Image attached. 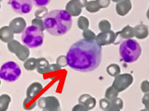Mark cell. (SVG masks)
<instances>
[{
	"label": "cell",
	"instance_id": "6da1fadb",
	"mask_svg": "<svg viewBox=\"0 0 149 111\" xmlns=\"http://www.w3.org/2000/svg\"><path fill=\"white\" fill-rule=\"evenodd\" d=\"M71 69L81 72L95 70L102 61V47L96 40L83 38L70 47L66 55Z\"/></svg>",
	"mask_w": 149,
	"mask_h": 111
},
{
	"label": "cell",
	"instance_id": "7a4b0ae2",
	"mask_svg": "<svg viewBox=\"0 0 149 111\" xmlns=\"http://www.w3.org/2000/svg\"><path fill=\"white\" fill-rule=\"evenodd\" d=\"M72 25L71 15L64 10H54L44 17V29L53 35H64L71 29Z\"/></svg>",
	"mask_w": 149,
	"mask_h": 111
},
{
	"label": "cell",
	"instance_id": "3957f363",
	"mask_svg": "<svg viewBox=\"0 0 149 111\" xmlns=\"http://www.w3.org/2000/svg\"><path fill=\"white\" fill-rule=\"evenodd\" d=\"M142 49L140 44L134 39H127L123 41L119 47V54L123 61L132 63L138 60Z\"/></svg>",
	"mask_w": 149,
	"mask_h": 111
},
{
	"label": "cell",
	"instance_id": "277c9868",
	"mask_svg": "<svg viewBox=\"0 0 149 111\" xmlns=\"http://www.w3.org/2000/svg\"><path fill=\"white\" fill-rule=\"evenodd\" d=\"M43 30L37 25H31L23 32L21 41L29 48H37L42 46L44 41Z\"/></svg>",
	"mask_w": 149,
	"mask_h": 111
},
{
	"label": "cell",
	"instance_id": "5b68a950",
	"mask_svg": "<svg viewBox=\"0 0 149 111\" xmlns=\"http://www.w3.org/2000/svg\"><path fill=\"white\" fill-rule=\"evenodd\" d=\"M21 69L16 63L8 61L4 63L0 69V77L4 81L15 82L21 75Z\"/></svg>",
	"mask_w": 149,
	"mask_h": 111
},
{
	"label": "cell",
	"instance_id": "8992f818",
	"mask_svg": "<svg viewBox=\"0 0 149 111\" xmlns=\"http://www.w3.org/2000/svg\"><path fill=\"white\" fill-rule=\"evenodd\" d=\"M37 105L42 111H61L59 101L55 96L41 97L37 101Z\"/></svg>",
	"mask_w": 149,
	"mask_h": 111
},
{
	"label": "cell",
	"instance_id": "52a82bcc",
	"mask_svg": "<svg viewBox=\"0 0 149 111\" xmlns=\"http://www.w3.org/2000/svg\"><path fill=\"white\" fill-rule=\"evenodd\" d=\"M13 11L18 14H27L33 7L32 0H8Z\"/></svg>",
	"mask_w": 149,
	"mask_h": 111
},
{
	"label": "cell",
	"instance_id": "ba28073f",
	"mask_svg": "<svg viewBox=\"0 0 149 111\" xmlns=\"http://www.w3.org/2000/svg\"><path fill=\"white\" fill-rule=\"evenodd\" d=\"M133 83V77L130 74H118L115 77L112 86L118 90V92H122L128 88Z\"/></svg>",
	"mask_w": 149,
	"mask_h": 111
},
{
	"label": "cell",
	"instance_id": "9c48e42d",
	"mask_svg": "<svg viewBox=\"0 0 149 111\" xmlns=\"http://www.w3.org/2000/svg\"><path fill=\"white\" fill-rule=\"evenodd\" d=\"M116 39V34L112 31L102 33L97 37V42L100 46L108 45V44L113 43Z\"/></svg>",
	"mask_w": 149,
	"mask_h": 111
},
{
	"label": "cell",
	"instance_id": "30bf717a",
	"mask_svg": "<svg viewBox=\"0 0 149 111\" xmlns=\"http://www.w3.org/2000/svg\"><path fill=\"white\" fill-rule=\"evenodd\" d=\"M78 102L84 105L88 110L94 109L96 106V99L89 94H83L80 96Z\"/></svg>",
	"mask_w": 149,
	"mask_h": 111
},
{
	"label": "cell",
	"instance_id": "8fae6325",
	"mask_svg": "<svg viewBox=\"0 0 149 111\" xmlns=\"http://www.w3.org/2000/svg\"><path fill=\"white\" fill-rule=\"evenodd\" d=\"M9 49L10 51L13 49H17V50H13L12 52L15 53L16 54L17 57H18L19 60H22V61H25V60H26L28 58L29 55V52H22V51H20L21 49H23L24 48V47L21 46V49H18V46H17V41H13L11 42L10 44H9Z\"/></svg>",
	"mask_w": 149,
	"mask_h": 111
},
{
	"label": "cell",
	"instance_id": "7c38bea8",
	"mask_svg": "<svg viewBox=\"0 0 149 111\" xmlns=\"http://www.w3.org/2000/svg\"><path fill=\"white\" fill-rule=\"evenodd\" d=\"M43 90V87L40 83H34L30 85L26 90L27 97L35 98Z\"/></svg>",
	"mask_w": 149,
	"mask_h": 111
},
{
	"label": "cell",
	"instance_id": "4fadbf2b",
	"mask_svg": "<svg viewBox=\"0 0 149 111\" xmlns=\"http://www.w3.org/2000/svg\"><path fill=\"white\" fill-rule=\"evenodd\" d=\"M50 68V64L48 61L45 58L37 59V71L40 74H45L48 72Z\"/></svg>",
	"mask_w": 149,
	"mask_h": 111
},
{
	"label": "cell",
	"instance_id": "5bb4252c",
	"mask_svg": "<svg viewBox=\"0 0 149 111\" xmlns=\"http://www.w3.org/2000/svg\"><path fill=\"white\" fill-rule=\"evenodd\" d=\"M135 35L140 39H144L148 35V29L146 25H138L134 28Z\"/></svg>",
	"mask_w": 149,
	"mask_h": 111
},
{
	"label": "cell",
	"instance_id": "9a60e30c",
	"mask_svg": "<svg viewBox=\"0 0 149 111\" xmlns=\"http://www.w3.org/2000/svg\"><path fill=\"white\" fill-rule=\"evenodd\" d=\"M61 66H58V64H51L50 65V68L48 69V72L45 74H47V77L45 78H50V79H54L56 77L57 73L59 71H61Z\"/></svg>",
	"mask_w": 149,
	"mask_h": 111
},
{
	"label": "cell",
	"instance_id": "2e32d148",
	"mask_svg": "<svg viewBox=\"0 0 149 111\" xmlns=\"http://www.w3.org/2000/svg\"><path fill=\"white\" fill-rule=\"evenodd\" d=\"M11 99L9 95L7 94H2L0 96V111H7L8 107H9V105L10 103Z\"/></svg>",
	"mask_w": 149,
	"mask_h": 111
},
{
	"label": "cell",
	"instance_id": "e0dca14e",
	"mask_svg": "<svg viewBox=\"0 0 149 111\" xmlns=\"http://www.w3.org/2000/svg\"><path fill=\"white\" fill-rule=\"evenodd\" d=\"M36 105H37V101H36L35 98L27 97V96L23 103V107L26 110H31L34 109Z\"/></svg>",
	"mask_w": 149,
	"mask_h": 111
},
{
	"label": "cell",
	"instance_id": "ac0fdd59",
	"mask_svg": "<svg viewBox=\"0 0 149 111\" xmlns=\"http://www.w3.org/2000/svg\"><path fill=\"white\" fill-rule=\"evenodd\" d=\"M107 72L109 75L111 77H116L121 73V68L117 64H110V66H107Z\"/></svg>",
	"mask_w": 149,
	"mask_h": 111
},
{
	"label": "cell",
	"instance_id": "d6986e66",
	"mask_svg": "<svg viewBox=\"0 0 149 111\" xmlns=\"http://www.w3.org/2000/svg\"><path fill=\"white\" fill-rule=\"evenodd\" d=\"M118 93H119V92H118L117 90H116V89L114 88L113 86H111V87H109L106 90L105 98L106 99H109V100L111 102V101L114 100L115 99L118 98Z\"/></svg>",
	"mask_w": 149,
	"mask_h": 111
},
{
	"label": "cell",
	"instance_id": "ffe728a7",
	"mask_svg": "<svg viewBox=\"0 0 149 111\" xmlns=\"http://www.w3.org/2000/svg\"><path fill=\"white\" fill-rule=\"evenodd\" d=\"M37 60L35 58H29L24 62V66L27 71H34L37 69Z\"/></svg>",
	"mask_w": 149,
	"mask_h": 111
},
{
	"label": "cell",
	"instance_id": "44dd1931",
	"mask_svg": "<svg viewBox=\"0 0 149 111\" xmlns=\"http://www.w3.org/2000/svg\"><path fill=\"white\" fill-rule=\"evenodd\" d=\"M111 102L107 99H102L100 101V107L102 110L107 111L110 108Z\"/></svg>",
	"mask_w": 149,
	"mask_h": 111
},
{
	"label": "cell",
	"instance_id": "7402d4cb",
	"mask_svg": "<svg viewBox=\"0 0 149 111\" xmlns=\"http://www.w3.org/2000/svg\"><path fill=\"white\" fill-rule=\"evenodd\" d=\"M51 0H32L33 4L36 7H45L51 2Z\"/></svg>",
	"mask_w": 149,
	"mask_h": 111
},
{
	"label": "cell",
	"instance_id": "603a6c76",
	"mask_svg": "<svg viewBox=\"0 0 149 111\" xmlns=\"http://www.w3.org/2000/svg\"><path fill=\"white\" fill-rule=\"evenodd\" d=\"M140 88H141L142 91H143V93H149V81H148V80H144V81L141 83Z\"/></svg>",
	"mask_w": 149,
	"mask_h": 111
},
{
	"label": "cell",
	"instance_id": "cb8c5ba5",
	"mask_svg": "<svg viewBox=\"0 0 149 111\" xmlns=\"http://www.w3.org/2000/svg\"><path fill=\"white\" fill-rule=\"evenodd\" d=\"M142 103L145 105L146 109L148 111H149V93H146L142 99Z\"/></svg>",
	"mask_w": 149,
	"mask_h": 111
},
{
	"label": "cell",
	"instance_id": "d4e9b609",
	"mask_svg": "<svg viewBox=\"0 0 149 111\" xmlns=\"http://www.w3.org/2000/svg\"><path fill=\"white\" fill-rule=\"evenodd\" d=\"M57 64L61 66V67H64V66L68 65L67 64V57H64V56H61V57H58L57 59Z\"/></svg>",
	"mask_w": 149,
	"mask_h": 111
},
{
	"label": "cell",
	"instance_id": "484cf974",
	"mask_svg": "<svg viewBox=\"0 0 149 111\" xmlns=\"http://www.w3.org/2000/svg\"><path fill=\"white\" fill-rule=\"evenodd\" d=\"M88 110L86 107L84 105H81V104H78L76 105L74 107L72 108V111H88Z\"/></svg>",
	"mask_w": 149,
	"mask_h": 111
},
{
	"label": "cell",
	"instance_id": "4316f807",
	"mask_svg": "<svg viewBox=\"0 0 149 111\" xmlns=\"http://www.w3.org/2000/svg\"><path fill=\"white\" fill-rule=\"evenodd\" d=\"M111 102H113V103H114L115 105H116L117 106L120 108V109H122L123 101L121 99H120V98H116V99H115L114 100L111 101Z\"/></svg>",
	"mask_w": 149,
	"mask_h": 111
},
{
	"label": "cell",
	"instance_id": "83f0119b",
	"mask_svg": "<svg viewBox=\"0 0 149 111\" xmlns=\"http://www.w3.org/2000/svg\"><path fill=\"white\" fill-rule=\"evenodd\" d=\"M120 110H121V109H120L116 105H115L114 103L111 102V105H110V108H109L107 111H120Z\"/></svg>",
	"mask_w": 149,
	"mask_h": 111
},
{
	"label": "cell",
	"instance_id": "f1b7e54d",
	"mask_svg": "<svg viewBox=\"0 0 149 111\" xmlns=\"http://www.w3.org/2000/svg\"><path fill=\"white\" fill-rule=\"evenodd\" d=\"M147 18L149 19V9H148V12H147Z\"/></svg>",
	"mask_w": 149,
	"mask_h": 111
},
{
	"label": "cell",
	"instance_id": "f546056e",
	"mask_svg": "<svg viewBox=\"0 0 149 111\" xmlns=\"http://www.w3.org/2000/svg\"><path fill=\"white\" fill-rule=\"evenodd\" d=\"M140 111H148V110L146 109H143V110H140Z\"/></svg>",
	"mask_w": 149,
	"mask_h": 111
}]
</instances>
